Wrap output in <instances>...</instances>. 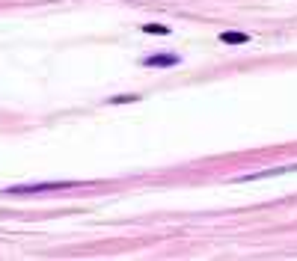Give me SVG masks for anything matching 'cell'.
<instances>
[{
    "label": "cell",
    "mask_w": 297,
    "mask_h": 261,
    "mask_svg": "<svg viewBox=\"0 0 297 261\" xmlns=\"http://www.w3.org/2000/svg\"><path fill=\"white\" fill-rule=\"evenodd\" d=\"M80 187L77 181H42V184H15V187H6L3 193L9 196H33V193H60V190H74Z\"/></svg>",
    "instance_id": "1"
},
{
    "label": "cell",
    "mask_w": 297,
    "mask_h": 261,
    "mask_svg": "<svg viewBox=\"0 0 297 261\" xmlns=\"http://www.w3.org/2000/svg\"><path fill=\"white\" fill-rule=\"evenodd\" d=\"M143 65H149V68H169V65H178V54H152V57H146Z\"/></svg>",
    "instance_id": "2"
},
{
    "label": "cell",
    "mask_w": 297,
    "mask_h": 261,
    "mask_svg": "<svg viewBox=\"0 0 297 261\" xmlns=\"http://www.w3.org/2000/svg\"><path fill=\"white\" fill-rule=\"evenodd\" d=\"M220 42L223 45H247L250 36L247 33H238V30H226V33H220Z\"/></svg>",
    "instance_id": "3"
},
{
    "label": "cell",
    "mask_w": 297,
    "mask_h": 261,
    "mask_svg": "<svg viewBox=\"0 0 297 261\" xmlns=\"http://www.w3.org/2000/svg\"><path fill=\"white\" fill-rule=\"evenodd\" d=\"M143 33H149V36H155V33L158 36H169V27H164V24H146Z\"/></svg>",
    "instance_id": "4"
},
{
    "label": "cell",
    "mask_w": 297,
    "mask_h": 261,
    "mask_svg": "<svg viewBox=\"0 0 297 261\" xmlns=\"http://www.w3.org/2000/svg\"><path fill=\"white\" fill-rule=\"evenodd\" d=\"M128 101H140L137 95H116V98H110V104H128Z\"/></svg>",
    "instance_id": "5"
}]
</instances>
